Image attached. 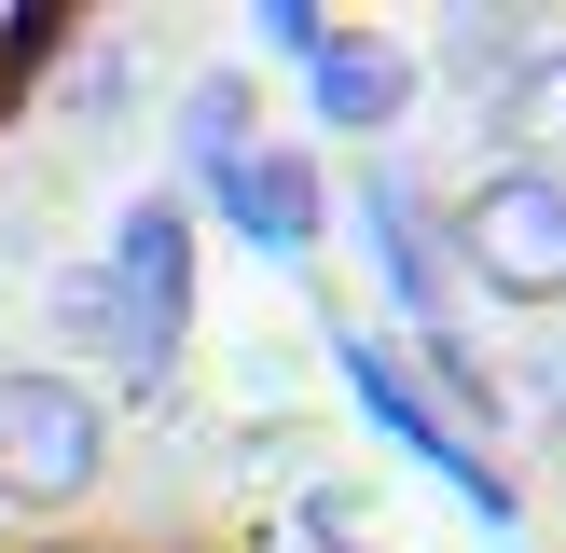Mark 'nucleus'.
<instances>
[{
  "mask_svg": "<svg viewBox=\"0 0 566 553\" xmlns=\"http://www.w3.org/2000/svg\"><path fill=\"white\" fill-rule=\"evenodd\" d=\"M97 276H111V359H125V387H166V359L193 332V221L166 194H138Z\"/></svg>",
  "mask_w": 566,
  "mask_h": 553,
  "instance_id": "7ed1b4c3",
  "label": "nucleus"
},
{
  "mask_svg": "<svg viewBox=\"0 0 566 553\" xmlns=\"http://www.w3.org/2000/svg\"><path fill=\"white\" fill-rule=\"evenodd\" d=\"M55 319H70V332H83V346H97V359H111V276H97V263H83V276H55Z\"/></svg>",
  "mask_w": 566,
  "mask_h": 553,
  "instance_id": "1a4fd4ad",
  "label": "nucleus"
},
{
  "mask_svg": "<svg viewBox=\"0 0 566 553\" xmlns=\"http://www.w3.org/2000/svg\"><path fill=\"white\" fill-rule=\"evenodd\" d=\"M484 125H497V138H553V153H566V55H512V83H497Z\"/></svg>",
  "mask_w": 566,
  "mask_h": 553,
  "instance_id": "423d86ee",
  "label": "nucleus"
},
{
  "mask_svg": "<svg viewBox=\"0 0 566 553\" xmlns=\"http://www.w3.org/2000/svg\"><path fill=\"white\" fill-rule=\"evenodd\" d=\"M111 470V401L83 374H0V512H70Z\"/></svg>",
  "mask_w": 566,
  "mask_h": 553,
  "instance_id": "f03ea898",
  "label": "nucleus"
},
{
  "mask_svg": "<svg viewBox=\"0 0 566 553\" xmlns=\"http://www.w3.org/2000/svg\"><path fill=\"white\" fill-rule=\"evenodd\" d=\"M304 525H318V553H359V525H346V498H318V512H304Z\"/></svg>",
  "mask_w": 566,
  "mask_h": 553,
  "instance_id": "9d476101",
  "label": "nucleus"
},
{
  "mask_svg": "<svg viewBox=\"0 0 566 553\" xmlns=\"http://www.w3.org/2000/svg\"><path fill=\"white\" fill-rule=\"evenodd\" d=\"M401 97H415L401 42H318V111L332 125H401Z\"/></svg>",
  "mask_w": 566,
  "mask_h": 553,
  "instance_id": "20e7f679",
  "label": "nucleus"
},
{
  "mask_svg": "<svg viewBox=\"0 0 566 553\" xmlns=\"http://www.w3.org/2000/svg\"><path fill=\"white\" fill-rule=\"evenodd\" d=\"M457 263L497 304H566V166H539V153L484 166L457 194Z\"/></svg>",
  "mask_w": 566,
  "mask_h": 553,
  "instance_id": "f257e3e1",
  "label": "nucleus"
},
{
  "mask_svg": "<svg viewBox=\"0 0 566 553\" xmlns=\"http://www.w3.org/2000/svg\"><path fill=\"white\" fill-rule=\"evenodd\" d=\"M374 249H387V276H401V304L429 319V346H442V276H429V236H415V194H374Z\"/></svg>",
  "mask_w": 566,
  "mask_h": 553,
  "instance_id": "6e6552de",
  "label": "nucleus"
},
{
  "mask_svg": "<svg viewBox=\"0 0 566 553\" xmlns=\"http://www.w3.org/2000/svg\"><path fill=\"white\" fill-rule=\"evenodd\" d=\"M221 208L249 221V249H304V236H318V180H304V153H249L235 180H221Z\"/></svg>",
  "mask_w": 566,
  "mask_h": 553,
  "instance_id": "39448f33",
  "label": "nucleus"
},
{
  "mask_svg": "<svg viewBox=\"0 0 566 553\" xmlns=\"http://www.w3.org/2000/svg\"><path fill=\"white\" fill-rule=\"evenodd\" d=\"M180 153L208 166V180H235V166H249V83H193V111H180Z\"/></svg>",
  "mask_w": 566,
  "mask_h": 553,
  "instance_id": "0eeeda50",
  "label": "nucleus"
}]
</instances>
